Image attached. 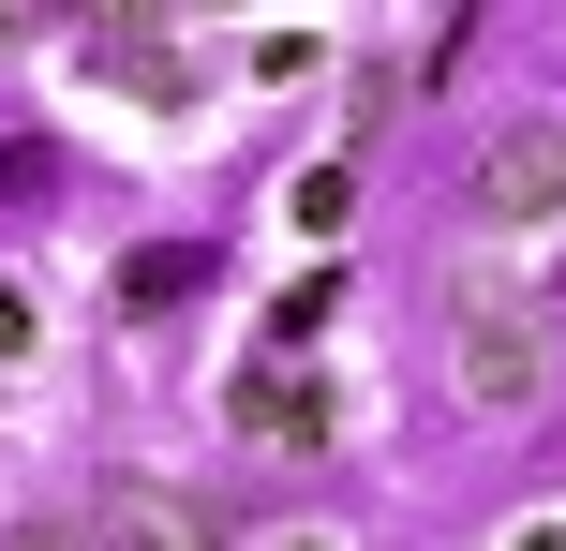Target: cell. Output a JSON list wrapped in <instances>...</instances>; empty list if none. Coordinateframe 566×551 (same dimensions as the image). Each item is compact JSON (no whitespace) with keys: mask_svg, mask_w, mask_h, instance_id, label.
Wrapping results in <instances>:
<instances>
[{"mask_svg":"<svg viewBox=\"0 0 566 551\" xmlns=\"http://www.w3.org/2000/svg\"><path fill=\"white\" fill-rule=\"evenodd\" d=\"M224 417H239V433L313 447V433H328V388H313V373H239V388H224Z\"/></svg>","mask_w":566,"mask_h":551,"instance_id":"5b68a950","label":"cell"},{"mask_svg":"<svg viewBox=\"0 0 566 551\" xmlns=\"http://www.w3.org/2000/svg\"><path fill=\"white\" fill-rule=\"evenodd\" d=\"M328 298H343V284H328V268H313V284H298V298H269V358H283V343H313V328H328Z\"/></svg>","mask_w":566,"mask_h":551,"instance_id":"8992f818","label":"cell"},{"mask_svg":"<svg viewBox=\"0 0 566 551\" xmlns=\"http://www.w3.org/2000/svg\"><path fill=\"white\" fill-rule=\"evenodd\" d=\"M90 551H224L195 492H149V477H119V492H90Z\"/></svg>","mask_w":566,"mask_h":551,"instance_id":"3957f363","label":"cell"},{"mask_svg":"<svg viewBox=\"0 0 566 551\" xmlns=\"http://www.w3.org/2000/svg\"><path fill=\"white\" fill-rule=\"evenodd\" d=\"M462 194H478V224H537V209H566V119H507Z\"/></svg>","mask_w":566,"mask_h":551,"instance_id":"7a4b0ae2","label":"cell"},{"mask_svg":"<svg viewBox=\"0 0 566 551\" xmlns=\"http://www.w3.org/2000/svg\"><path fill=\"white\" fill-rule=\"evenodd\" d=\"M0 551H90V507L75 522H0Z\"/></svg>","mask_w":566,"mask_h":551,"instance_id":"52a82bcc","label":"cell"},{"mask_svg":"<svg viewBox=\"0 0 566 551\" xmlns=\"http://www.w3.org/2000/svg\"><path fill=\"white\" fill-rule=\"evenodd\" d=\"M90 60H105L119 89H149V105H195L209 89V60L179 45V30H90Z\"/></svg>","mask_w":566,"mask_h":551,"instance_id":"277c9868","label":"cell"},{"mask_svg":"<svg viewBox=\"0 0 566 551\" xmlns=\"http://www.w3.org/2000/svg\"><path fill=\"white\" fill-rule=\"evenodd\" d=\"M0 358H30V284H0Z\"/></svg>","mask_w":566,"mask_h":551,"instance_id":"ba28073f","label":"cell"},{"mask_svg":"<svg viewBox=\"0 0 566 551\" xmlns=\"http://www.w3.org/2000/svg\"><path fill=\"white\" fill-rule=\"evenodd\" d=\"M283 551H328V537H283Z\"/></svg>","mask_w":566,"mask_h":551,"instance_id":"9c48e42d","label":"cell"},{"mask_svg":"<svg viewBox=\"0 0 566 551\" xmlns=\"http://www.w3.org/2000/svg\"><path fill=\"white\" fill-rule=\"evenodd\" d=\"M448 373H462V403H537V373H552V314L537 298H507V284H462V314H448Z\"/></svg>","mask_w":566,"mask_h":551,"instance_id":"6da1fadb","label":"cell"}]
</instances>
